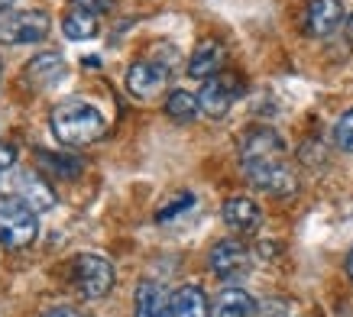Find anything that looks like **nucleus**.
Masks as SVG:
<instances>
[{"label":"nucleus","instance_id":"obj_1","mask_svg":"<svg viewBox=\"0 0 353 317\" xmlns=\"http://www.w3.org/2000/svg\"><path fill=\"white\" fill-rule=\"evenodd\" d=\"M240 169L263 194L289 198L299 191V175L289 165L285 143L272 127H250L240 139Z\"/></svg>","mask_w":353,"mask_h":317},{"label":"nucleus","instance_id":"obj_2","mask_svg":"<svg viewBox=\"0 0 353 317\" xmlns=\"http://www.w3.org/2000/svg\"><path fill=\"white\" fill-rule=\"evenodd\" d=\"M49 127H52V136L68 149H81L91 146L108 133V120L97 110L94 104H88L81 97H68V101H59L49 114Z\"/></svg>","mask_w":353,"mask_h":317},{"label":"nucleus","instance_id":"obj_3","mask_svg":"<svg viewBox=\"0 0 353 317\" xmlns=\"http://www.w3.org/2000/svg\"><path fill=\"white\" fill-rule=\"evenodd\" d=\"M114 282H117V272H114V263L101 253H78L72 259V288L85 301H101L114 292Z\"/></svg>","mask_w":353,"mask_h":317},{"label":"nucleus","instance_id":"obj_4","mask_svg":"<svg viewBox=\"0 0 353 317\" xmlns=\"http://www.w3.org/2000/svg\"><path fill=\"white\" fill-rule=\"evenodd\" d=\"M39 233V214L32 211L30 201L20 194H3L0 198V243L7 249L30 246Z\"/></svg>","mask_w":353,"mask_h":317},{"label":"nucleus","instance_id":"obj_5","mask_svg":"<svg viewBox=\"0 0 353 317\" xmlns=\"http://www.w3.org/2000/svg\"><path fill=\"white\" fill-rule=\"evenodd\" d=\"M52 32V17L46 10H17L0 20V45H36Z\"/></svg>","mask_w":353,"mask_h":317},{"label":"nucleus","instance_id":"obj_6","mask_svg":"<svg viewBox=\"0 0 353 317\" xmlns=\"http://www.w3.org/2000/svg\"><path fill=\"white\" fill-rule=\"evenodd\" d=\"M243 94V81H240V74H214V78H208L201 88V94H198V104H201V114L208 116H224L234 101Z\"/></svg>","mask_w":353,"mask_h":317},{"label":"nucleus","instance_id":"obj_7","mask_svg":"<svg viewBox=\"0 0 353 317\" xmlns=\"http://www.w3.org/2000/svg\"><path fill=\"white\" fill-rule=\"evenodd\" d=\"M169 81V65L156 62V59H143V62H133L127 72V91L137 101H152Z\"/></svg>","mask_w":353,"mask_h":317},{"label":"nucleus","instance_id":"obj_8","mask_svg":"<svg viewBox=\"0 0 353 317\" xmlns=\"http://www.w3.org/2000/svg\"><path fill=\"white\" fill-rule=\"evenodd\" d=\"M246 265H250V249L236 236H227V240L214 243L208 253V269L217 278H236V275L246 272Z\"/></svg>","mask_w":353,"mask_h":317},{"label":"nucleus","instance_id":"obj_9","mask_svg":"<svg viewBox=\"0 0 353 317\" xmlns=\"http://www.w3.org/2000/svg\"><path fill=\"white\" fill-rule=\"evenodd\" d=\"M343 23V3L341 0H308L305 7V32L314 39H324L341 30Z\"/></svg>","mask_w":353,"mask_h":317},{"label":"nucleus","instance_id":"obj_10","mask_svg":"<svg viewBox=\"0 0 353 317\" xmlns=\"http://www.w3.org/2000/svg\"><path fill=\"white\" fill-rule=\"evenodd\" d=\"M65 72H68V65L59 52H43L36 55L26 68H23V81L26 88H36V91H46V88H55L62 85Z\"/></svg>","mask_w":353,"mask_h":317},{"label":"nucleus","instance_id":"obj_11","mask_svg":"<svg viewBox=\"0 0 353 317\" xmlns=\"http://www.w3.org/2000/svg\"><path fill=\"white\" fill-rule=\"evenodd\" d=\"M221 217L224 223L230 227L234 233H250L259 230V223H263V211H259V204L253 198H243V194H236V198H227L224 207H221Z\"/></svg>","mask_w":353,"mask_h":317},{"label":"nucleus","instance_id":"obj_12","mask_svg":"<svg viewBox=\"0 0 353 317\" xmlns=\"http://www.w3.org/2000/svg\"><path fill=\"white\" fill-rule=\"evenodd\" d=\"M227 62V52L224 45L217 43V39H204V43L194 45L192 59H188V74L192 78H214V74H221V68H224Z\"/></svg>","mask_w":353,"mask_h":317},{"label":"nucleus","instance_id":"obj_13","mask_svg":"<svg viewBox=\"0 0 353 317\" xmlns=\"http://www.w3.org/2000/svg\"><path fill=\"white\" fill-rule=\"evenodd\" d=\"M133 311L137 317H172V295L156 282H139L133 295Z\"/></svg>","mask_w":353,"mask_h":317},{"label":"nucleus","instance_id":"obj_14","mask_svg":"<svg viewBox=\"0 0 353 317\" xmlns=\"http://www.w3.org/2000/svg\"><path fill=\"white\" fill-rule=\"evenodd\" d=\"M172 317H214V307L198 285H182L172 292Z\"/></svg>","mask_w":353,"mask_h":317},{"label":"nucleus","instance_id":"obj_15","mask_svg":"<svg viewBox=\"0 0 353 317\" xmlns=\"http://www.w3.org/2000/svg\"><path fill=\"white\" fill-rule=\"evenodd\" d=\"M20 198H23V201H30L36 214L52 211V207H55L52 181L43 178L39 172H23V175H20Z\"/></svg>","mask_w":353,"mask_h":317},{"label":"nucleus","instance_id":"obj_16","mask_svg":"<svg viewBox=\"0 0 353 317\" xmlns=\"http://www.w3.org/2000/svg\"><path fill=\"white\" fill-rule=\"evenodd\" d=\"M256 314V301L246 288H224L217 295L214 317H253Z\"/></svg>","mask_w":353,"mask_h":317},{"label":"nucleus","instance_id":"obj_17","mask_svg":"<svg viewBox=\"0 0 353 317\" xmlns=\"http://www.w3.org/2000/svg\"><path fill=\"white\" fill-rule=\"evenodd\" d=\"M36 156H39V169L49 175V181H52V178H75V175H81V169H85V162H81L78 156L46 152V149H39Z\"/></svg>","mask_w":353,"mask_h":317},{"label":"nucleus","instance_id":"obj_18","mask_svg":"<svg viewBox=\"0 0 353 317\" xmlns=\"http://www.w3.org/2000/svg\"><path fill=\"white\" fill-rule=\"evenodd\" d=\"M165 114L175 120V123H192L194 116L201 114V104H198V97L188 94V91H172L165 97Z\"/></svg>","mask_w":353,"mask_h":317},{"label":"nucleus","instance_id":"obj_19","mask_svg":"<svg viewBox=\"0 0 353 317\" xmlns=\"http://www.w3.org/2000/svg\"><path fill=\"white\" fill-rule=\"evenodd\" d=\"M62 32L68 39H94L97 36V17L91 13H81V10H68L62 17Z\"/></svg>","mask_w":353,"mask_h":317},{"label":"nucleus","instance_id":"obj_20","mask_svg":"<svg viewBox=\"0 0 353 317\" xmlns=\"http://www.w3.org/2000/svg\"><path fill=\"white\" fill-rule=\"evenodd\" d=\"M194 207V194L192 191H179V194H172L165 204H159V211H156V221L159 223H172L175 217H182Z\"/></svg>","mask_w":353,"mask_h":317},{"label":"nucleus","instance_id":"obj_21","mask_svg":"<svg viewBox=\"0 0 353 317\" xmlns=\"http://www.w3.org/2000/svg\"><path fill=\"white\" fill-rule=\"evenodd\" d=\"M334 146L341 152H353V107L343 110L337 116V123H334Z\"/></svg>","mask_w":353,"mask_h":317},{"label":"nucleus","instance_id":"obj_22","mask_svg":"<svg viewBox=\"0 0 353 317\" xmlns=\"http://www.w3.org/2000/svg\"><path fill=\"white\" fill-rule=\"evenodd\" d=\"M68 3H72V10L91 13V17H97V13H104L110 7V0H68Z\"/></svg>","mask_w":353,"mask_h":317},{"label":"nucleus","instance_id":"obj_23","mask_svg":"<svg viewBox=\"0 0 353 317\" xmlns=\"http://www.w3.org/2000/svg\"><path fill=\"white\" fill-rule=\"evenodd\" d=\"M39 317H91V314L81 311V307H72V305H55V307H49V311H43Z\"/></svg>","mask_w":353,"mask_h":317},{"label":"nucleus","instance_id":"obj_24","mask_svg":"<svg viewBox=\"0 0 353 317\" xmlns=\"http://www.w3.org/2000/svg\"><path fill=\"white\" fill-rule=\"evenodd\" d=\"M13 162H17V152H13V146H0V169H10Z\"/></svg>","mask_w":353,"mask_h":317},{"label":"nucleus","instance_id":"obj_25","mask_svg":"<svg viewBox=\"0 0 353 317\" xmlns=\"http://www.w3.org/2000/svg\"><path fill=\"white\" fill-rule=\"evenodd\" d=\"M347 275H350V282H353V249L347 253Z\"/></svg>","mask_w":353,"mask_h":317},{"label":"nucleus","instance_id":"obj_26","mask_svg":"<svg viewBox=\"0 0 353 317\" xmlns=\"http://www.w3.org/2000/svg\"><path fill=\"white\" fill-rule=\"evenodd\" d=\"M343 32H347V39H350V43H353V17H350V20H347V30H343Z\"/></svg>","mask_w":353,"mask_h":317},{"label":"nucleus","instance_id":"obj_27","mask_svg":"<svg viewBox=\"0 0 353 317\" xmlns=\"http://www.w3.org/2000/svg\"><path fill=\"white\" fill-rule=\"evenodd\" d=\"M13 7V0H0V13H7Z\"/></svg>","mask_w":353,"mask_h":317}]
</instances>
